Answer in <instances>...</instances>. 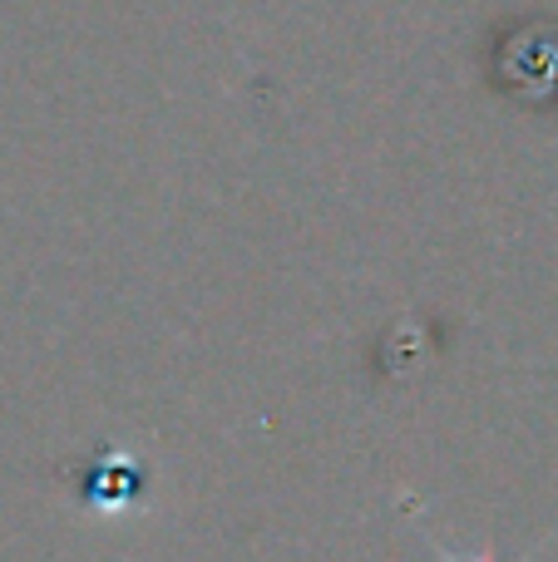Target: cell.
I'll return each instance as SVG.
<instances>
[{
    "instance_id": "obj_2",
    "label": "cell",
    "mask_w": 558,
    "mask_h": 562,
    "mask_svg": "<svg viewBox=\"0 0 558 562\" xmlns=\"http://www.w3.org/2000/svg\"><path fill=\"white\" fill-rule=\"evenodd\" d=\"M431 548H435V558H440V562H500V558H494V548H484L480 558H455L450 548H445V543H435V538H431Z\"/></svg>"
},
{
    "instance_id": "obj_1",
    "label": "cell",
    "mask_w": 558,
    "mask_h": 562,
    "mask_svg": "<svg viewBox=\"0 0 558 562\" xmlns=\"http://www.w3.org/2000/svg\"><path fill=\"white\" fill-rule=\"evenodd\" d=\"M85 494L94 498L99 508H129L138 494H144V474H138L129 459H119V454H104L94 469L85 474Z\"/></svg>"
}]
</instances>
